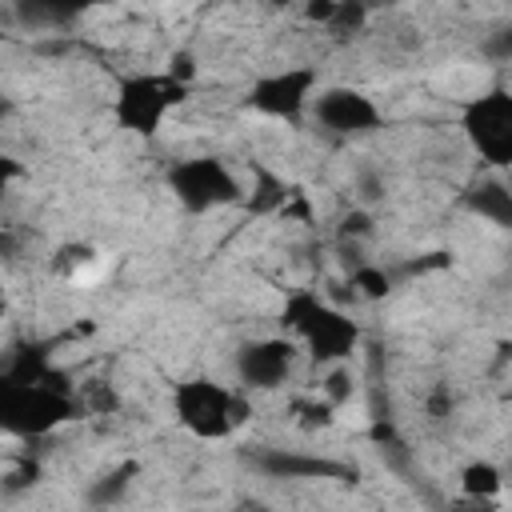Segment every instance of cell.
Returning <instances> with one entry per match:
<instances>
[{
	"instance_id": "20",
	"label": "cell",
	"mask_w": 512,
	"mask_h": 512,
	"mask_svg": "<svg viewBox=\"0 0 512 512\" xmlns=\"http://www.w3.org/2000/svg\"><path fill=\"white\" fill-rule=\"evenodd\" d=\"M168 76H176L184 88L196 80V56L192 52H172V60H168V68H164Z\"/></svg>"
},
{
	"instance_id": "12",
	"label": "cell",
	"mask_w": 512,
	"mask_h": 512,
	"mask_svg": "<svg viewBox=\"0 0 512 512\" xmlns=\"http://www.w3.org/2000/svg\"><path fill=\"white\" fill-rule=\"evenodd\" d=\"M260 468L276 472V476H336L340 468L328 460H304V456H288V452H272L260 460Z\"/></svg>"
},
{
	"instance_id": "17",
	"label": "cell",
	"mask_w": 512,
	"mask_h": 512,
	"mask_svg": "<svg viewBox=\"0 0 512 512\" xmlns=\"http://www.w3.org/2000/svg\"><path fill=\"white\" fill-rule=\"evenodd\" d=\"M320 392H324V400H328L332 408H340V404L352 396V372H348L344 364H336V368L324 376V388H320Z\"/></svg>"
},
{
	"instance_id": "21",
	"label": "cell",
	"mask_w": 512,
	"mask_h": 512,
	"mask_svg": "<svg viewBox=\"0 0 512 512\" xmlns=\"http://www.w3.org/2000/svg\"><path fill=\"white\" fill-rule=\"evenodd\" d=\"M452 512H496V500H472V496H460L452 504Z\"/></svg>"
},
{
	"instance_id": "7",
	"label": "cell",
	"mask_w": 512,
	"mask_h": 512,
	"mask_svg": "<svg viewBox=\"0 0 512 512\" xmlns=\"http://www.w3.org/2000/svg\"><path fill=\"white\" fill-rule=\"evenodd\" d=\"M316 92H320L316 68H276L252 80L244 104L268 120H300L304 112H312Z\"/></svg>"
},
{
	"instance_id": "3",
	"label": "cell",
	"mask_w": 512,
	"mask_h": 512,
	"mask_svg": "<svg viewBox=\"0 0 512 512\" xmlns=\"http://www.w3.org/2000/svg\"><path fill=\"white\" fill-rule=\"evenodd\" d=\"M172 412L176 424L196 440H228L248 420V396L224 380L192 376L172 388Z\"/></svg>"
},
{
	"instance_id": "8",
	"label": "cell",
	"mask_w": 512,
	"mask_h": 512,
	"mask_svg": "<svg viewBox=\"0 0 512 512\" xmlns=\"http://www.w3.org/2000/svg\"><path fill=\"white\" fill-rule=\"evenodd\" d=\"M312 120L328 132V136H340V140H352V136H368L384 124V112L380 104L364 92V88H348V84H332V88H320L316 100H312Z\"/></svg>"
},
{
	"instance_id": "2",
	"label": "cell",
	"mask_w": 512,
	"mask_h": 512,
	"mask_svg": "<svg viewBox=\"0 0 512 512\" xmlns=\"http://www.w3.org/2000/svg\"><path fill=\"white\" fill-rule=\"evenodd\" d=\"M80 396L68 388V380H60V372L52 380H0V424L12 436H48L60 424L76 420Z\"/></svg>"
},
{
	"instance_id": "11",
	"label": "cell",
	"mask_w": 512,
	"mask_h": 512,
	"mask_svg": "<svg viewBox=\"0 0 512 512\" xmlns=\"http://www.w3.org/2000/svg\"><path fill=\"white\" fill-rule=\"evenodd\" d=\"M504 468L492 464V460H472L460 468V496H472V500H496L504 492Z\"/></svg>"
},
{
	"instance_id": "22",
	"label": "cell",
	"mask_w": 512,
	"mask_h": 512,
	"mask_svg": "<svg viewBox=\"0 0 512 512\" xmlns=\"http://www.w3.org/2000/svg\"><path fill=\"white\" fill-rule=\"evenodd\" d=\"M372 228V220H368V212H356V216H344V236H360V232H368Z\"/></svg>"
},
{
	"instance_id": "4",
	"label": "cell",
	"mask_w": 512,
	"mask_h": 512,
	"mask_svg": "<svg viewBox=\"0 0 512 512\" xmlns=\"http://www.w3.org/2000/svg\"><path fill=\"white\" fill-rule=\"evenodd\" d=\"M184 84L176 76L160 72H128L120 76L116 92H112V120L132 132V136H156L164 128V120L172 116V108L184 100Z\"/></svg>"
},
{
	"instance_id": "1",
	"label": "cell",
	"mask_w": 512,
	"mask_h": 512,
	"mask_svg": "<svg viewBox=\"0 0 512 512\" xmlns=\"http://www.w3.org/2000/svg\"><path fill=\"white\" fill-rule=\"evenodd\" d=\"M280 320H284V332L296 344H304L308 356L324 368L344 364L360 344V324L344 308H336L332 300H324L320 292H308V288H300L284 300Z\"/></svg>"
},
{
	"instance_id": "14",
	"label": "cell",
	"mask_w": 512,
	"mask_h": 512,
	"mask_svg": "<svg viewBox=\"0 0 512 512\" xmlns=\"http://www.w3.org/2000/svg\"><path fill=\"white\" fill-rule=\"evenodd\" d=\"M76 396H80V408H84V412H96V416H104V412H116V408H120V400H116V392H112V384H108V380H88Z\"/></svg>"
},
{
	"instance_id": "25",
	"label": "cell",
	"mask_w": 512,
	"mask_h": 512,
	"mask_svg": "<svg viewBox=\"0 0 512 512\" xmlns=\"http://www.w3.org/2000/svg\"><path fill=\"white\" fill-rule=\"evenodd\" d=\"M504 484H512V464H508V468H504Z\"/></svg>"
},
{
	"instance_id": "13",
	"label": "cell",
	"mask_w": 512,
	"mask_h": 512,
	"mask_svg": "<svg viewBox=\"0 0 512 512\" xmlns=\"http://www.w3.org/2000/svg\"><path fill=\"white\" fill-rule=\"evenodd\" d=\"M132 476H136V464H120V468H112L108 476H100V480L92 484L88 500H92V504H116V500L128 492Z\"/></svg>"
},
{
	"instance_id": "15",
	"label": "cell",
	"mask_w": 512,
	"mask_h": 512,
	"mask_svg": "<svg viewBox=\"0 0 512 512\" xmlns=\"http://www.w3.org/2000/svg\"><path fill=\"white\" fill-rule=\"evenodd\" d=\"M352 288H356L360 296H368V300H380V296H388V292H392V276H388L384 268L360 264V268L352 272Z\"/></svg>"
},
{
	"instance_id": "6",
	"label": "cell",
	"mask_w": 512,
	"mask_h": 512,
	"mask_svg": "<svg viewBox=\"0 0 512 512\" xmlns=\"http://www.w3.org/2000/svg\"><path fill=\"white\" fill-rule=\"evenodd\" d=\"M168 192L176 196L180 208L188 212H212V208H228L244 200V188L236 180V172L220 160V156H188L176 160L164 176Z\"/></svg>"
},
{
	"instance_id": "26",
	"label": "cell",
	"mask_w": 512,
	"mask_h": 512,
	"mask_svg": "<svg viewBox=\"0 0 512 512\" xmlns=\"http://www.w3.org/2000/svg\"><path fill=\"white\" fill-rule=\"evenodd\" d=\"M184 512H208V508H184Z\"/></svg>"
},
{
	"instance_id": "23",
	"label": "cell",
	"mask_w": 512,
	"mask_h": 512,
	"mask_svg": "<svg viewBox=\"0 0 512 512\" xmlns=\"http://www.w3.org/2000/svg\"><path fill=\"white\" fill-rule=\"evenodd\" d=\"M488 52H496V56H512V28L496 32V36L488 40Z\"/></svg>"
},
{
	"instance_id": "5",
	"label": "cell",
	"mask_w": 512,
	"mask_h": 512,
	"mask_svg": "<svg viewBox=\"0 0 512 512\" xmlns=\"http://www.w3.org/2000/svg\"><path fill=\"white\" fill-rule=\"evenodd\" d=\"M460 132L488 168H512V92L488 88L472 96L460 112Z\"/></svg>"
},
{
	"instance_id": "18",
	"label": "cell",
	"mask_w": 512,
	"mask_h": 512,
	"mask_svg": "<svg viewBox=\"0 0 512 512\" xmlns=\"http://www.w3.org/2000/svg\"><path fill=\"white\" fill-rule=\"evenodd\" d=\"M364 20H368V8L364 4H336L332 16H328V28L332 32H356Z\"/></svg>"
},
{
	"instance_id": "9",
	"label": "cell",
	"mask_w": 512,
	"mask_h": 512,
	"mask_svg": "<svg viewBox=\"0 0 512 512\" xmlns=\"http://www.w3.org/2000/svg\"><path fill=\"white\" fill-rule=\"evenodd\" d=\"M292 364H296L292 336H256L236 348V380L244 392H272L288 384Z\"/></svg>"
},
{
	"instance_id": "24",
	"label": "cell",
	"mask_w": 512,
	"mask_h": 512,
	"mask_svg": "<svg viewBox=\"0 0 512 512\" xmlns=\"http://www.w3.org/2000/svg\"><path fill=\"white\" fill-rule=\"evenodd\" d=\"M232 512H268V508H264V504H252V500H248V504H240V508H232Z\"/></svg>"
},
{
	"instance_id": "19",
	"label": "cell",
	"mask_w": 512,
	"mask_h": 512,
	"mask_svg": "<svg viewBox=\"0 0 512 512\" xmlns=\"http://www.w3.org/2000/svg\"><path fill=\"white\" fill-rule=\"evenodd\" d=\"M20 16H24L28 24H64V20L76 16V12H68V8H48V4H20Z\"/></svg>"
},
{
	"instance_id": "16",
	"label": "cell",
	"mask_w": 512,
	"mask_h": 512,
	"mask_svg": "<svg viewBox=\"0 0 512 512\" xmlns=\"http://www.w3.org/2000/svg\"><path fill=\"white\" fill-rule=\"evenodd\" d=\"M92 260H96V252H92L88 244H64V248H56L52 272H60V276H72L76 268H84V264H92Z\"/></svg>"
},
{
	"instance_id": "10",
	"label": "cell",
	"mask_w": 512,
	"mask_h": 512,
	"mask_svg": "<svg viewBox=\"0 0 512 512\" xmlns=\"http://www.w3.org/2000/svg\"><path fill=\"white\" fill-rule=\"evenodd\" d=\"M468 208L496 228H512V188L500 180H480L468 192Z\"/></svg>"
}]
</instances>
